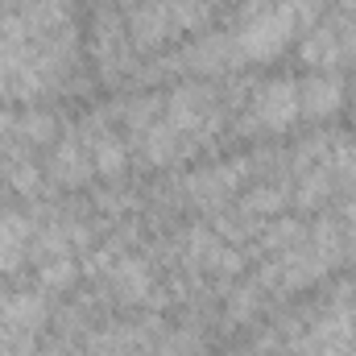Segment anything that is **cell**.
Returning <instances> with one entry per match:
<instances>
[{
  "label": "cell",
  "mask_w": 356,
  "mask_h": 356,
  "mask_svg": "<svg viewBox=\"0 0 356 356\" xmlns=\"http://www.w3.org/2000/svg\"><path fill=\"white\" fill-rule=\"evenodd\" d=\"M17 241H21V224H13V220H0V257H4L8 249H17Z\"/></svg>",
  "instance_id": "1"
}]
</instances>
